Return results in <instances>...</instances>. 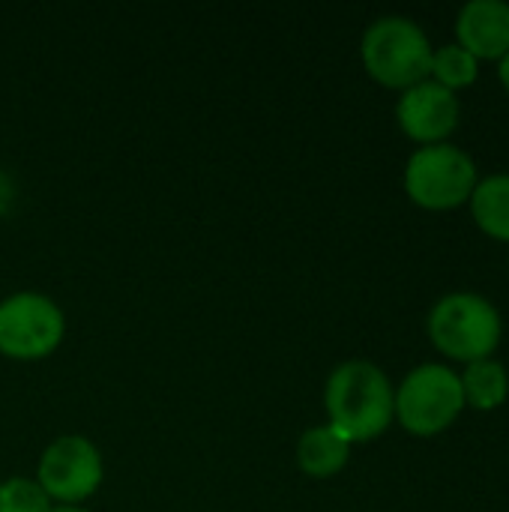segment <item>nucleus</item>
Returning a JSON list of instances; mask_svg holds the SVG:
<instances>
[{
	"label": "nucleus",
	"mask_w": 509,
	"mask_h": 512,
	"mask_svg": "<svg viewBox=\"0 0 509 512\" xmlns=\"http://www.w3.org/2000/svg\"><path fill=\"white\" fill-rule=\"evenodd\" d=\"M324 402L330 426L351 444L378 438L396 417L390 378L369 360H348L336 366L327 381Z\"/></svg>",
	"instance_id": "1"
},
{
	"label": "nucleus",
	"mask_w": 509,
	"mask_h": 512,
	"mask_svg": "<svg viewBox=\"0 0 509 512\" xmlns=\"http://www.w3.org/2000/svg\"><path fill=\"white\" fill-rule=\"evenodd\" d=\"M363 63L387 87H414L432 72V42L423 27L402 15H384L363 33Z\"/></svg>",
	"instance_id": "2"
},
{
	"label": "nucleus",
	"mask_w": 509,
	"mask_h": 512,
	"mask_svg": "<svg viewBox=\"0 0 509 512\" xmlns=\"http://www.w3.org/2000/svg\"><path fill=\"white\" fill-rule=\"evenodd\" d=\"M429 336L453 360H486L501 342V315L486 297L456 291L435 303Z\"/></svg>",
	"instance_id": "3"
},
{
	"label": "nucleus",
	"mask_w": 509,
	"mask_h": 512,
	"mask_svg": "<svg viewBox=\"0 0 509 512\" xmlns=\"http://www.w3.org/2000/svg\"><path fill=\"white\" fill-rule=\"evenodd\" d=\"M465 408L462 381L441 363L417 366L396 393V417L411 435L444 432Z\"/></svg>",
	"instance_id": "4"
},
{
	"label": "nucleus",
	"mask_w": 509,
	"mask_h": 512,
	"mask_svg": "<svg viewBox=\"0 0 509 512\" xmlns=\"http://www.w3.org/2000/svg\"><path fill=\"white\" fill-rule=\"evenodd\" d=\"M477 186L474 159L453 144H426L405 165L408 195L429 210H447L471 198Z\"/></svg>",
	"instance_id": "5"
},
{
	"label": "nucleus",
	"mask_w": 509,
	"mask_h": 512,
	"mask_svg": "<svg viewBox=\"0 0 509 512\" xmlns=\"http://www.w3.org/2000/svg\"><path fill=\"white\" fill-rule=\"evenodd\" d=\"M63 312L42 294H12L0 303V354L9 360H42L63 342Z\"/></svg>",
	"instance_id": "6"
},
{
	"label": "nucleus",
	"mask_w": 509,
	"mask_h": 512,
	"mask_svg": "<svg viewBox=\"0 0 509 512\" xmlns=\"http://www.w3.org/2000/svg\"><path fill=\"white\" fill-rule=\"evenodd\" d=\"M36 483L51 501L75 507L99 489L102 456L93 447V441L81 435H63L42 453Z\"/></svg>",
	"instance_id": "7"
},
{
	"label": "nucleus",
	"mask_w": 509,
	"mask_h": 512,
	"mask_svg": "<svg viewBox=\"0 0 509 512\" xmlns=\"http://www.w3.org/2000/svg\"><path fill=\"white\" fill-rule=\"evenodd\" d=\"M399 126L405 135L423 144H435L447 138L459 123V99L438 81H420L408 87L396 105Z\"/></svg>",
	"instance_id": "8"
},
{
	"label": "nucleus",
	"mask_w": 509,
	"mask_h": 512,
	"mask_svg": "<svg viewBox=\"0 0 509 512\" xmlns=\"http://www.w3.org/2000/svg\"><path fill=\"white\" fill-rule=\"evenodd\" d=\"M459 45L474 57H504L509 51L507 0H471L456 21Z\"/></svg>",
	"instance_id": "9"
},
{
	"label": "nucleus",
	"mask_w": 509,
	"mask_h": 512,
	"mask_svg": "<svg viewBox=\"0 0 509 512\" xmlns=\"http://www.w3.org/2000/svg\"><path fill=\"white\" fill-rule=\"evenodd\" d=\"M348 456H351V441H345L330 423L303 432L297 444V465L303 474L315 480L339 474L348 465Z\"/></svg>",
	"instance_id": "10"
},
{
	"label": "nucleus",
	"mask_w": 509,
	"mask_h": 512,
	"mask_svg": "<svg viewBox=\"0 0 509 512\" xmlns=\"http://www.w3.org/2000/svg\"><path fill=\"white\" fill-rule=\"evenodd\" d=\"M471 213L486 234L509 243V174H492L474 186Z\"/></svg>",
	"instance_id": "11"
},
{
	"label": "nucleus",
	"mask_w": 509,
	"mask_h": 512,
	"mask_svg": "<svg viewBox=\"0 0 509 512\" xmlns=\"http://www.w3.org/2000/svg\"><path fill=\"white\" fill-rule=\"evenodd\" d=\"M462 381V393H465V402H471L474 408L480 411H492L498 405L507 402L509 393V378L507 369L495 360H474L468 363L465 375L459 378Z\"/></svg>",
	"instance_id": "12"
},
{
	"label": "nucleus",
	"mask_w": 509,
	"mask_h": 512,
	"mask_svg": "<svg viewBox=\"0 0 509 512\" xmlns=\"http://www.w3.org/2000/svg\"><path fill=\"white\" fill-rule=\"evenodd\" d=\"M432 75L447 90L465 87L477 78V57L471 51H465L459 42L444 45V48L432 51Z\"/></svg>",
	"instance_id": "13"
},
{
	"label": "nucleus",
	"mask_w": 509,
	"mask_h": 512,
	"mask_svg": "<svg viewBox=\"0 0 509 512\" xmlns=\"http://www.w3.org/2000/svg\"><path fill=\"white\" fill-rule=\"evenodd\" d=\"M0 512H51V498L36 480L12 477L0 486Z\"/></svg>",
	"instance_id": "14"
},
{
	"label": "nucleus",
	"mask_w": 509,
	"mask_h": 512,
	"mask_svg": "<svg viewBox=\"0 0 509 512\" xmlns=\"http://www.w3.org/2000/svg\"><path fill=\"white\" fill-rule=\"evenodd\" d=\"M501 81H504V87L509 90V51L501 57Z\"/></svg>",
	"instance_id": "15"
},
{
	"label": "nucleus",
	"mask_w": 509,
	"mask_h": 512,
	"mask_svg": "<svg viewBox=\"0 0 509 512\" xmlns=\"http://www.w3.org/2000/svg\"><path fill=\"white\" fill-rule=\"evenodd\" d=\"M12 189H6V177L0 174V210H6V198H9Z\"/></svg>",
	"instance_id": "16"
},
{
	"label": "nucleus",
	"mask_w": 509,
	"mask_h": 512,
	"mask_svg": "<svg viewBox=\"0 0 509 512\" xmlns=\"http://www.w3.org/2000/svg\"><path fill=\"white\" fill-rule=\"evenodd\" d=\"M51 512H87V510H81V507H51Z\"/></svg>",
	"instance_id": "17"
}]
</instances>
